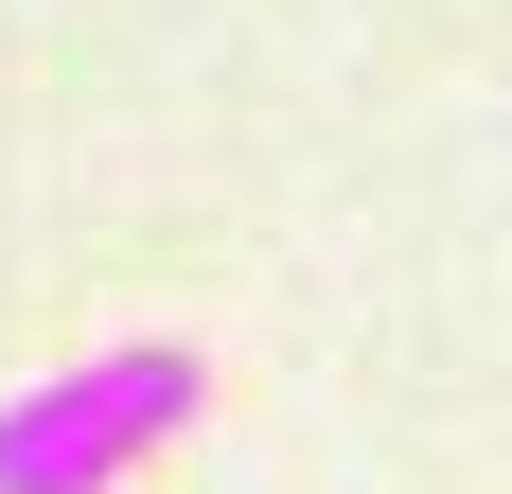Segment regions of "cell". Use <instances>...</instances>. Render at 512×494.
I'll use <instances>...</instances> for the list:
<instances>
[{
    "instance_id": "cell-1",
    "label": "cell",
    "mask_w": 512,
    "mask_h": 494,
    "mask_svg": "<svg viewBox=\"0 0 512 494\" xmlns=\"http://www.w3.org/2000/svg\"><path fill=\"white\" fill-rule=\"evenodd\" d=\"M195 406H212L195 336H106L71 371H36V389H0V494H124Z\"/></svg>"
}]
</instances>
